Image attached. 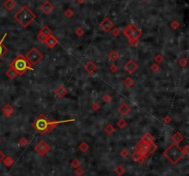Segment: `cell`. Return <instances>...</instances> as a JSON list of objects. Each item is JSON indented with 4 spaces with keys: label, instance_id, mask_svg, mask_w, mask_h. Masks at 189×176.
I'll use <instances>...</instances> for the list:
<instances>
[{
    "label": "cell",
    "instance_id": "obj_1",
    "mask_svg": "<svg viewBox=\"0 0 189 176\" xmlns=\"http://www.w3.org/2000/svg\"><path fill=\"white\" fill-rule=\"evenodd\" d=\"M16 21L23 28H27L36 19V15L26 6L21 7L14 15Z\"/></svg>",
    "mask_w": 189,
    "mask_h": 176
},
{
    "label": "cell",
    "instance_id": "obj_2",
    "mask_svg": "<svg viewBox=\"0 0 189 176\" xmlns=\"http://www.w3.org/2000/svg\"><path fill=\"white\" fill-rule=\"evenodd\" d=\"M163 156L168 159L172 165H175L183 159V157L185 156V154L183 152L182 148H180L178 144L172 143L171 146H169L163 151Z\"/></svg>",
    "mask_w": 189,
    "mask_h": 176
},
{
    "label": "cell",
    "instance_id": "obj_3",
    "mask_svg": "<svg viewBox=\"0 0 189 176\" xmlns=\"http://www.w3.org/2000/svg\"><path fill=\"white\" fill-rule=\"evenodd\" d=\"M10 67L14 69L17 72V74L20 75V76H22L27 70H33V68L31 67L30 63L27 61L25 56L22 55H19L15 58L11 62V64H10Z\"/></svg>",
    "mask_w": 189,
    "mask_h": 176
},
{
    "label": "cell",
    "instance_id": "obj_4",
    "mask_svg": "<svg viewBox=\"0 0 189 176\" xmlns=\"http://www.w3.org/2000/svg\"><path fill=\"white\" fill-rule=\"evenodd\" d=\"M32 126H33L38 132H40L41 134H45V133H48L49 121L46 119V117L44 114H41L33 123H32Z\"/></svg>",
    "mask_w": 189,
    "mask_h": 176
},
{
    "label": "cell",
    "instance_id": "obj_5",
    "mask_svg": "<svg viewBox=\"0 0 189 176\" xmlns=\"http://www.w3.org/2000/svg\"><path fill=\"white\" fill-rule=\"evenodd\" d=\"M25 58L27 59V61L30 63L31 66H35L36 64H38L42 58H44V55H42V53L40 52L37 48L32 47L31 49L27 53Z\"/></svg>",
    "mask_w": 189,
    "mask_h": 176
},
{
    "label": "cell",
    "instance_id": "obj_6",
    "mask_svg": "<svg viewBox=\"0 0 189 176\" xmlns=\"http://www.w3.org/2000/svg\"><path fill=\"white\" fill-rule=\"evenodd\" d=\"M34 148H35V151L41 156H44L45 154H47L51 150L50 146L44 140H41V141L38 142Z\"/></svg>",
    "mask_w": 189,
    "mask_h": 176
},
{
    "label": "cell",
    "instance_id": "obj_7",
    "mask_svg": "<svg viewBox=\"0 0 189 176\" xmlns=\"http://www.w3.org/2000/svg\"><path fill=\"white\" fill-rule=\"evenodd\" d=\"M113 27H115V24H113V21L108 17L104 18L101 20V22L100 23V28L104 30V33H109Z\"/></svg>",
    "mask_w": 189,
    "mask_h": 176
},
{
    "label": "cell",
    "instance_id": "obj_8",
    "mask_svg": "<svg viewBox=\"0 0 189 176\" xmlns=\"http://www.w3.org/2000/svg\"><path fill=\"white\" fill-rule=\"evenodd\" d=\"M124 68H125V70L126 72H128L129 74H133L134 72H136L138 68V65L135 62L134 60L130 59L128 60L125 66H124Z\"/></svg>",
    "mask_w": 189,
    "mask_h": 176
},
{
    "label": "cell",
    "instance_id": "obj_9",
    "mask_svg": "<svg viewBox=\"0 0 189 176\" xmlns=\"http://www.w3.org/2000/svg\"><path fill=\"white\" fill-rule=\"evenodd\" d=\"M41 10H42V12H44L45 15H49L50 13L53 12V10H54L53 4L49 1H45L41 6Z\"/></svg>",
    "mask_w": 189,
    "mask_h": 176
},
{
    "label": "cell",
    "instance_id": "obj_10",
    "mask_svg": "<svg viewBox=\"0 0 189 176\" xmlns=\"http://www.w3.org/2000/svg\"><path fill=\"white\" fill-rule=\"evenodd\" d=\"M44 44L49 47V48H54L56 47L58 44V40L56 37H55L53 34L49 35L46 37V40H45V42Z\"/></svg>",
    "mask_w": 189,
    "mask_h": 176
},
{
    "label": "cell",
    "instance_id": "obj_11",
    "mask_svg": "<svg viewBox=\"0 0 189 176\" xmlns=\"http://www.w3.org/2000/svg\"><path fill=\"white\" fill-rule=\"evenodd\" d=\"M55 94L58 98H64L67 94V89L64 85H59L55 90Z\"/></svg>",
    "mask_w": 189,
    "mask_h": 176
},
{
    "label": "cell",
    "instance_id": "obj_12",
    "mask_svg": "<svg viewBox=\"0 0 189 176\" xmlns=\"http://www.w3.org/2000/svg\"><path fill=\"white\" fill-rule=\"evenodd\" d=\"M135 28H136V26H135L134 24H129V25L126 26V28L123 30L124 35H125L128 40L131 38L132 33H133V31H134Z\"/></svg>",
    "mask_w": 189,
    "mask_h": 176
},
{
    "label": "cell",
    "instance_id": "obj_13",
    "mask_svg": "<svg viewBox=\"0 0 189 176\" xmlns=\"http://www.w3.org/2000/svg\"><path fill=\"white\" fill-rule=\"evenodd\" d=\"M84 68L90 75H93L97 71V67L95 65V63L91 62V61H90V62H88L87 64H86Z\"/></svg>",
    "mask_w": 189,
    "mask_h": 176
},
{
    "label": "cell",
    "instance_id": "obj_14",
    "mask_svg": "<svg viewBox=\"0 0 189 176\" xmlns=\"http://www.w3.org/2000/svg\"><path fill=\"white\" fill-rule=\"evenodd\" d=\"M140 141H142L143 143L149 144V145H152L154 144V137H152V135L150 133H146V134L141 137Z\"/></svg>",
    "mask_w": 189,
    "mask_h": 176
},
{
    "label": "cell",
    "instance_id": "obj_15",
    "mask_svg": "<svg viewBox=\"0 0 189 176\" xmlns=\"http://www.w3.org/2000/svg\"><path fill=\"white\" fill-rule=\"evenodd\" d=\"M131 157H132V159H133L134 161H137V162H138V163H140V164H142V163L146 161V159H147V158L142 157L141 155H140V153H139L138 150L134 151V152L132 153Z\"/></svg>",
    "mask_w": 189,
    "mask_h": 176
},
{
    "label": "cell",
    "instance_id": "obj_16",
    "mask_svg": "<svg viewBox=\"0 0 189 176\" xmlns=\"http://www.w3.org/2000/svg\"><path fill=\"white\" fill-rule=\"evenodd\" d=\"M13 111H14V108L10 103H6L3 107V113L7 117L11 116L12 114H13Z\"/></svg>",
    "mask_w": 189,
    "mask_h": 176
},
{
    "label": "cell",
    "instance_id": "obj_17",
    "mask_svg": "<svg viewBox=\"0 0 189 176\" xmlns=\"http://www.w3.org/2000/svg\"><path fill=\"white\" fill-rule=\"evenodd\" d=\"M130 112V107L127 105V103H123L120 106H119V113L123 115H126L129 114Z\"/></svg>",
    "mask_w": 189,
    "mask_h": 176
},
{
    "label": "cell",
    "instance_id": "obj_18",
    "mask_svg": "<svg viewBox=\"0 0 189 176\" xmlns=\"http://www.w3.org/2000/svg\"><path fill=\"white\" fill-rule=\"evenodd\" d=\"M3 7L7 10H8V11H11V10L16 7V2L14 0H6L3 4Z\"/></svg>",
    "mask_w": 189,
    "mask_h": 176
},
{
    "label": "cell",
    "instance_id": "obj_19",
    "mask_svg": "<svg viewBox=\"0 0 189 176\" xmlns=\"http://www.w3.org/2000/svg\"><path fill=\"white\" fill-rule=\"evenodd\" d=\"M183 136L180 132H175L174 134L172 136V140L175 144H179L180 142L183 141Z\"/></svg>",
    "mask_w": 189,
    "mask_h": 176
},
{
    "label": "cell",
    "instance_id": "obj_20",
    "mask_svg": "<svg viewBox=\"0 0 189 176\" xmlns=\"http://www.w3.org/2000/svg\"><path fill=\"white\" fill-rule=\"evenodd\" d=\"M7 33H5V35L3 36V38L0 40V57H2L5 54H6V52H7V48L5 47V45L3 44V42L4 40L6 39V37H7Z\"/></svg>",
    "mask_w": 189,
    "mask_h": 176
},
{
    "label": "cell",
    "instance_id": "obj_21",
    "mask_svg": "<svg viewBox=\"0 0 189 176\" xmlns=\"http://www.w3.org/2000/svg\"><path fill=\"white\" fill-rule=\"evenodd\" d=\"M135 84V81L134 79L130 77H127L125 78V80H124V85L126 87V88H132Z\"/></svg>",
    "mask_w": 189,
    "mask_h": 176
},
{
    "label": "cell",
    "instance_id": "obj_22",
    "mask_svg": "<svg viewBox=\"0 0 189 176\" xmlns=\"http://www.w3.org/2000/svg\"><path fill=\"white\" fill-rule=\"evenodd\" d=\"M6 75H7V77L9 78V79H14L16 77L18 76V74H17V72H16L14 69H12L11 67H10L8 70H7V72H6Z\"/></svg>",
    "mask_w": 189,
    "mask_h": 176
},
{
    "label": "cell",
    "instance_id": "obj_23",
    "mask_svg": "<svg viewBox=\"0 0 189 176\" xmlns=\"http://www.w3.org/2000/svg\"><path fill=\"white\" fill-rule=\"evenodd\" d=\"M39 33H42V34L47 37V36H49V35L52 34V30H51V29L49 27H48V26H44V27L41 28V30H39Z\"/></svg>",
    "mask_w": 189,
    "mask_h": 176
},
{
    "label": "cell",
    "instance_id": "obj_24",
    "mask_svg": "<svg viewBox=\"0 0 189 176\" xmlns=\"http://www.w3.org/2000/svg\"><path fill=\"white\" fill-rule=\"evenodd\" d=\"M115 127L113 126L112 124L107 125L104 127V132L106 133V134H108V135H112L113 133H115Z\"/></svg>",
    "mask_w": 189,
    "mask_h": 176
},
{
    "label": "cell",
    "instance_id": "obj_25",
    "mask_svg": "<svg viewBox=\"0 0 189 176\" xmlns=\"http://www.w3.org/2000/svg\"><path fill=\"white\" fill-rule=\"evenodd\" d=\"M109 59L112 62H115L116 60L119 59V54L116 51H112L109 54Z\"/></svg>",
    "mask_w": 189,
    "mask_h": 176
},
{
    "label": "cell",
    "instance_id": "obj_26",
    "mask_svg": "<svg viewBox=\"0 0 189 176\" xmlns=\"http://www.w3.org/2000/svg\"><path fill=\"white\" fill-rule=\"evenodd\" d=\"M2 161L4 162V164L6 165L7 167H11L12 165H13V162H14V161H13V159H12L11 157H9V156L5 157Z\"/></svg>",
    "mask_w": 189,
    "mask_h": 176
},
{
    "label": "cell",
    "instance_id": "obj_27",
    "mask_svg": "<svg viewBox=\"0 0 189 176\" xmlns=\"http://www.w3.org/2000/svg\"><path fill=\"white\" fill-rule=\"evenodd\" d=\"M79 148L82 152H87L90 149V146H89V144L87 142H81V143H80V145L79 146Z\"/></svg>",
    "mask_w": 189,
    "mask_h": 176
},
{
    "label": "cell",
    "instance_id": "obj_28",
    "mask_svg": "<svg viewBox=\"0 0 189 176\" xmlns=\"http://www.w3.org/2000/svg\"><path fill=\"white\" fill-rule=\"evenodd\" d=\"M117 125L120 129H124V128H126V127L127 123H126V121L125 119L122 118V119H120L119 121L117 122Z\"/></svg>",
    "mask_w": 189,
    "mask_h": 176
},
{
    "label": "cell",
    "instance_id": "obj_29",
    "mask_svg": "<svg viewBox=\"0 0 189 176\" xmlns=\"http://www.w3.org/2000/svg\"><path fill=\"white\" fill-rule=\"evenodd\" d=\"M115 173H116L118 175H120V176H121V175H123L124 173H126V169L120 165V166H118V167L115 169Z\"/></svg>",
    "mask_w": 189,
    "mask_h": 176
},
{
    "label": "cell",
    "instance_id": "obj_30",
    "mask_svg": "<svg viewBox=\"0 0 189 176\" xmlns=\"http://www.w3.org/2000/svg\"><path fill=\"white\" fill-rule=\"evenodd\" d=\"M65 15H66L67 18L71 19L73 17V15H74V12H73V10L71 8H67L66 10H65Z\"/></svg>",
    "mask_w": 189,
    "mask_h": 176
},
{
    "label": "cell",
    "instance_id": "obj_31",
    "mask_svg": "<svg viewBox=\"0 0 189 176\" xmlns=\"http://www.w3.org/2000/svg\"><path fill=\"white\" fill-rule=\"evenodd\" d=\"M111 33H112V34H113V36L117 37V36H119V34H120V33H121V30H120L119 28H115V27H113V28L111 30Z\"/></svg>",
    "mask_w": 189,
    "mask_h": 176
},
{
    "label": "cell",
    "instance_id": "obj_32",
    "mask_svg": "<svg viewBox=\"0 0 189 176\" xmlns=\"http://www.w3.org/2000/svg\"><path fill=\"white\" fill-rule=\"evenodd\" d=\"M29 144V140H28V138H26V137H21L20 138V140H19V145L20 146H22V147H25L27 146Z\"/></svg>",
    "mask_w": 189,
    "mask_h": 176
},
{
    "label": "cell",
    "instance_id": "obj_33",
    "mask_svg": "<svg viewBox=\"0 0 189 176\" xmlns=\"http://www.w3.org/2000/svg\"><path fill=\"white\" fill-rule=\"evenodd\" d=\"M71 166H72L73 168H75V169L79 168V167L80 166V161H79L78 159H74L73 161H72V162H71Z\"/></svg>",
    "mask_w": 189,
    "mask_h": 176
},
{
    "label": "cell",
    "instance_id": "obj_34",
    "mask_svg": "<svg viewBox=\"0 0 189 176\" xmlns=\"http://www.w3.org/2000/svg\"><path fill=\"white\" fill-rule=\"evenodd\" d=\"M179 26H180V24L177 20H172L171 22V28L172 30H177L178 28H179Z\"/></svg>",
    "mask_w": 189,
    "mask_h": 176
},
{
    "label": "cell",
    "instance_id": "obj_35",
    "mask_svg": "<svg viewBox=\"0 0 189 176\" xmlns=\"http://www.w3.org/2000/svg\"><path fill=\"white\" fill-rule=\"evenodd\" d=\"M154 60H155L156 64H158V65H159L160 63H161V62L163 61V55H159V54H158V55H155Z\"/></svg>",
    "mask_w": 189,
    "mask_h": 176
},
{
    "label": "cell",
    "instance_id": "obj_36",
    "mask_svg": "<svg viewBox=\"0 0 189 176\" xmlns=\"http://www.w3.org/2000/svg\"><path fill=\"white\" fill-rule=\"evenodd\" d=\"M37 39L39 40V42H45L46 36L44 35L42 33H38V35H37Z\"/></svg>",
    "mask_w": 189,
    "mask_h": 176
},
{
    "label": "cell",
    "instance_id": "obj_37",
    "mask_svg": "<svg viewBox=\"0 0 189 176\" xmlns=\"http://www.w3.org/2000/svg\"><path fill=\"white\" fill-rule=\"evenodd\" d=\"M187 60L186 59V58H181V59L179 60V62H178V64H179V66L182 67H186L187 66Z\"/></svg>",
    "mask_w": 189,
    "mask_h": 176
},
{
    "label": "cell",
    "instance_id": "obj_38",
    "mask_svg": "<svg viewBox=\"0 0 189 176\" xmlns=\"http://www.w3.org/2000/svg\"><path fill=\"white\" fill-rule=\"evenodd\" d=\"M128 42H129V44H130L132 47L137 46V45H138V44L139 42L138 39H129V40H128Z\"/></svg>",
    "mask_w": 189,
    "mask_h": 176
},
{
    "label": "cell",
    "instance_id": "obj_39",
    "mask_svg": "<svg viewBox=\"0 0 189 176\" xmlns=\"http://www.w3.org/2000/svg\"><path fill=\"white\" fill-rule=\"evenodd\" d=\"M102 100H104V102H105L106 103H109L112 100V96L109 94H105L102 96Z\"/></svg>",
    "mask_w": 189,
    "mask_h": 176
},
{
    "label": "cell",
    "instance_id": "obj_40",
    "mask_svg": "<svg viewBox=\"0 0 189 176\" xmlns=\"http://www.w3.org/2000/svg\"><path fill=\"white\" fill-rule=\"evenodd\" d=\"M83 173H84V170H83L82 168L79 167V168H77V169L75 170V174L77 175V176H82Z\"/></svg>",
    "mask_w": 189,
    "mask_h": 176
},
{
    "label": "cell",
    "instance_id": "obj_41",
    "mask_svg": "<svg viewBox=\"0 0 189 176\" xmlns=\"http://www.w3.org/2000/svg\"><path fill=\"white\" fill-rule=\"evenodd\" d=\"M150 69L154 72H158L160 70V67H159L158 64L155 63V64H152V65L150 66Z\"/></svg>",
    "mask_w": 189,
    "mask_h": 176
},
{
    "label": "cell",
    "instance_id": "obj_42",
    "mask_svg": "<svg viewBox=\"0 0 189 176\" xmlns=\"http://www.w3.org/2000/svg\"><path fill=\"white\" fill-rule=\"evenodd\" d=\"M100 108H101V106H100V104L98 103H93L92 105H91V109H92L93 111H95V112L99 111Z\"/></svg>",
    "mask_w": 189,
    "mask_h": 176
},
{
    "label": "cell",
    "instance_id": "obj_43",
    "mask_svg": "<svg viewBox=\"0 0 189 176\" xmlns=\"http://www.w3.org/2000/svg\"><path fill=\"white\" fill-rule=\"evenodd\" d=\"M109 69H110V71L113 72V73H115L118 70V67L115 65V64H112V65L109 67Z\"/></svg>",
    "mask_w": 189,
    "mask_h": 176
},
{
    "label": "cell",
    "instance_id": "obj_44",
    "mask_svg": "<svg viewBox=\"0 0 189 176\" xmlns=\"http://www.w3.org/2000/svg\"><path fill=\"white\" fill-rule=\"evenodd\" d=\"M75 33L77 34L78 36H82L83 33H84V30H83L82 28H77L75 30Z\"/></svg>",
    "mask_w": 189,
    "mask_h": 176
},
{
    "label": "cell",
    "instance_id": "obj_45",
    "mask_svg": "<svg viewBox=\"0 0 189 176\" xmlns=\"http://www.w3.org/2000/svg\"><path fill=\"white\" fill-rule=\"evenodd\" d=\"M120 154H121V156H122L123 158H127L128 155H129V152H128V150H127L126 148H124L123 150L120 152Z\"/></svg>",
    "mask_w": 189,
    "mask_h": 176
},
{
    "label": "cell",
    "instance_id": "obj_46",
    "mask_svg": "<svg viewBox=\"0 0 189 176\" xmlns=\"http://www.w3.org/2000/svg\"><path fill=\"white\" fill-rule=\"evenodd\" d=\"M163 122L165 123V124H170V123L172 122V118H171V116L169 115H167L164 117V119H163Z\"/></svg>",
    "mask_w": 189,
    "mask_h": 176
},
{
    "label": "cell",
    "instance_id": "obj_47",
    "mask_svg": "<svg viewBox=\"0 0 189 176\" xmlns=\"http://www.w3.org/2000/svg\"><path fill=\"white\" fill-rule=\"evenodd\" d=\"M188 146H186V147H183V148H182V149H183V154H187V152H188Z\"/></svg>",
    "mask_w": 189,
    "mask_h": 176
},
{
    "label": "cell",
    "instance_id": "obj_48",
    "mask_svg": "<svg viewBox=\"0 0 189 176\" xmlns=\"http://www.w3.org/2000/svg\"><path fill=\"white\" fill-rule=\"evenodd\" d=\"M4 158H5V155H4V153L0 150V162H1L3 159H4Z\"/></svg>",
    "mask_w": 189,
    "mask_h": 176
},
{
    "label": "cell",
    "instance_id": "obj_49",
    "mask_svg": "<svg viewBox=\"0 0 189 176\" xmlns=\"http://www.w3.org/2000/svg\"><path fill=\"white\" fill-rule=\"evenodd\" d=\"M84 1H85V0H77V2H78V3H79V4H82V3H84Z\"/></svg>",
    "mask_w": 189,
    "mask_h": 176
},
{
    "label": "cell",
    "instance_id": "obj_50",
    "mask_svg": "<svg viewBox=\"0 0 189 176\" xmlns=\"http://www.w3.org/2000/svg\"><path fill=\"white\" fill-rule=\"evenodd\" d=\"M0 142H1V139H0Z\"/></svg>",
    "mask_w": 189,
    "mask_h": 176
},
{
    "label": "cell",
    "instance_id": "obj_51",
    "mask_svg": "<svg viewBox=\"0 0 189 176\" xmlns=\"http://www.w3.org/2000/svg\"><path fill=\"white\" fill-rule=\"evenodd\" d=\"M143 1H145V0H143Z\"/></svg>",
    "mask_w": 189,
    "mask_h": 176
}]
</instances>
